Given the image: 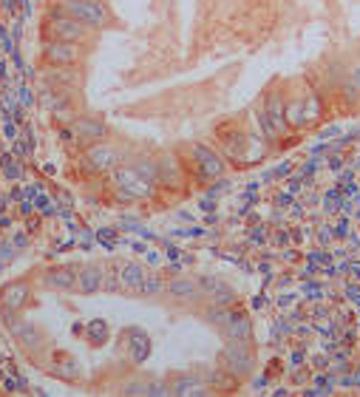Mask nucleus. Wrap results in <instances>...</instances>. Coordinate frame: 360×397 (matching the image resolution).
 <instances>
[{"label":"nucleus","mask_w":360,"mask_h":397,"mask_svg":"<svg viewBox=\"0 0 360 397\" xmlns=\"http://www.w3.org/2000/svg\"><path fill=\"white\" fill-rule=\"evenodd\" d=\"M60 12H65L68 18L86 23L88 29H105L108 20H111L108 6L102 4V0H62Z\"/></svg>","instance_id":"1"},{"label":"nucleus","mask_w":360,"mask_h":397,"mask_svg":"<svg viewBox=\"0 0 360 397\" xmlns=\"http://www.w3.org/2000/svg\"><path fill=\"white\" fill-rule=\"evenodd\" d=\"M46 37L48 40H65V43H83L88 37V26L68 18L65 12H54L46 20Z\"/></svg>","instance_id":"2"},{"label":"nucleus","mask_w":360,"mask_h":397,"mask_svg":"<svg viewBox=\"0 0 360 397\" xmlns=\"http://www.w3.org/2000/svg\"><path fill=\"white\" fill-rule=\"evenodd\" d=\"M43 57L51 69H71L77 65L83 51H80V43H65V40H48L46 48H43Z\"/></svg>","instance_id":"3"},{"label":"nucleus","mask_w":360,"mask_h":397,"mask_svg":"<svg viewBox=\"0 0 360 397\" xmlns=\"http://www.w3.org/2000/svg\"><path fill=\"white\" fill-rule=\"evenodd\" d=\"M114 179H116V187L122 190V196L125 198H148L151 196V182L142 176V173H136L131 165H125V168H116V173H114Z\"/></svg>","instance_id":"4"},{"label":"nucleus","mask_w":360,"mask_h":397,"mask_svg":"<svg viewBox=\"0 0 360 397\" xmlns=\"http://www.w3.org/2000/svg\"><path fill=\"white\" fill-rule=\"evenodd\" d=\"M222 366H225V372H230V375H236V377L250 375V369H253V355H250V349H247L244 344L233 341V344L222 352Z\"/></svg>","instance_id":"5"},{"label":"nucleus","mask_w":360,"mask_h":397,"mask_svg":"<svg viewBox=\"0 0 360 397\" xmlns=\"http://www.w3.org/2000/svg\"><path fill=\"white\" fill-rule=\"evenodd\" d=\"M86 165L91 170H116L119 165V151L108 142H91V148L86 151Z\"/></svg>","instance_id":"6"},{"label":"nucleus","mask_w":360,"mask_h":397,"mask_svg":"<svg viewBox=\"0 0 360 397\" xmlns=\"http://www.w3.org/2000/svg\"><path fill=\"white\" fill-rule=\"evenodd\" d=\"M199 287H201V292L204 295H210V301L215 304V307H230L233 301H236V292L222 281V278H201L199 281Z\"/></svg>","instance_id":"7"},{"label":"nucleus","mask_w":360,"mask_h":397,"mask_svg":"<svg viewBox=\"0 0 360 397\" xmlns=\"http://www.w3.org/2000/svg\"><path fill=\"white\" fill-rule=\"evenodd\" d=\"M145 267L142 264H136V261H125V264H119L116 267V278H119V290H128V292H133L136 295V290H139V284L145 281Z\"/></svg>","instance_id":"8"},{"label":"nucleus","mask_w":360,"mask_h":397,"mask_svg":"<svg viewBox=\"0 0 360 397\" xmlns=\"http://www.w3.org/2000/svg\"><path fill=\"white\" fill-rule=\"evenodd\" d=\"M71 130H74V137H80L83 142H100L105 137V122L94 119V116H83V119L71 122Z\"/></svg>","instance_id":"9"},{"label":"nucleus","mask_w":360,"mask_h":397,"mask_svg":"<svg viewBox=\"0 0 360 397\" xmlns=\"http://www.w3.org/2000/svg\"><path fill=\"white\" fill-rule=\"evenodd\" d=\"M102 267H97V264H88V267L77 270V292L83 295H91V292H100L102 290Z\"/></svg>","instance_id":"10"},{"label":"nucleus","mask_w":360,"mask_h":397,"mask_svg":"<svg viewBox=\"0 0 360 397\" xmlns=\"http://www.w3.org/2000/svg\"><path fill=\"white\" fill-rule=\"evenodd\" d=\"M193 156H196V162H199V170L204 173V176H222L225 173V162L215 156L210 148H204V145H193Z\"/></svg>","instance_id":"11"},{"label":"nucleus","mask_w":360,"mask_h":397,"mask_svg":"<svg viewBox=\"0 0 360 397\" xmlns=\"http://www.w3.org/2000/svg\"><path fill=\"white\" fill-rule=\"evenodd\" d=\"M165 292H171L179 301H193V298L201 295V287H199L196 278H171L168 287H165Z\"/></svg>","instance_id":"12"},{"label":"nucleus","mask_w":360,"mask_h":397,"mask_svg":"<svg viewBox=\"0 0 360 397\" xmlns=\"http://www.w3.org/2000/svg\"><path fill=\"white\" fill-rule=\"evenodd\" d=\"M225 335H227L230 341L247 344V341H250V335H253V326H250L247 315H239V312H233V318H230V321H227V326H225Z\"/></svg>","instance_id":"13"},{"label":"nucleus","mask_w":360,"mask_h":397,"mask_svg":"<svg viewBox=\"0 0 360 397\" xmlns=\"http://www.w3.org/2000/svg\"><path fill=\"white\" fill-rule=\"evenodd\" d=\"M46 287L51 290H74L77 287V270H71V267H57L46 276Z\"/></svg>","instance_id":"14"},{"label":"nucleus","mask_w":360,"mask_h":397,"mask_svg":"<svg viewBox=\"0 0 360 397\" xmlns=\"http://www.w3.org/2000/svg\"><path fill=\"white\" fill-rule=\"evenodd\" d=\"M156 170H159V182H168V184L179 182V176H182V168H179V162L171 154L156 159Z\"/></svg>","instance_id":"15"},{"label":"nucleus","mask_w":360,"mask_h":397,"mask_svg":"<svg viewBox=\"0 0 360 397\" xmlns=\"http://www.w3.org/2000/svg\"><path fill=\"white\" fill-rule=\"evenodd\" d=\"M284 116H286V125H290V128H301V125H307V114H304V97H298V100H290V102H286V108H284Z\"/></svg>","instance_id":"16"},{"label":"nucleus","mask_w":360,"mask_h":397,"mask_svg":"<svg viewBox=\"0 0 360 397\" xmlns=\"http://www.w3.org/2000/svg\"><path fill=\"white\" fill-rule=\"evenodd\" d=\"M26 298H29V287L26 284H12L4 292V307L6 309H20L26 304Z\"/></svg>","instance_id":"17"},{"label":"nucleus","mask_w":360,"mask_h":397,"mask_svg":"<svg viewBox=\"0 0 360 397\" xmlns=\"http://www.w3.org/2000/svg\"><path fill=\"white\" fill-rule=\"evenodd\" d=\"M165 281L159 278V276H145V281L139 284V290H136V295H142V298H156V295H162L165 292Z\"/></svg>","instance_id":"18"},{"label":"nucleus","mask_w":360,"mask_h":397,"mask_svg":"<svg viewBox=\"0 0 360 397\" xmlns=\"http://www.w3.org/2000/svg\"><path fill=\"white\" fill-rule=\"evenodd\" d=\"M343 94H346L352 102L360 100V65H354V69L343 77Z\"/></svg>","instance_id":"19"},{"label":"nucleus","mask_w":360,"mask_h":397,"mask_svg":"<svg viewBox=\"0 0 360 397\" xmlns=\"http://www.w3.org/2000/svg\"><path fill=\"white\" fill-rule=\"evenodd\" d=\"M131 168H133L136 173H142V176H145V179H148L151 184H154V182H159V170H156V159H148V156H145V159H136V162H133Z\"/></svg>","instance_id":"20"},{"label":"nucleus","mask_w":360,"mask_h":397,"mask_svg":"<svg viewBox=\"0 0 360 397\" xmlns=\"http://www.w3.org/2000/svg\"><path fill=\"white\" fill-rule=\"evenodd\" d=\"M230 318H233V312H230L227 307H215L213 312H207V321H210L213 326H219V329H225Z\"/></svg>","instance_id":"21"},{"label":"nucleus","mask_w":360,"mask_h":397,"mask_svg":"<svg viewBox=\"0 0 360 397\" xmlns=\"http://www.w3.org/2000/svg\"><path fill=\"white\" fill-rule=\"evenodd\" d=\"M15 335H18L26 346H34V344H37V332H34V326H32V323H20V326H15Z\"/></svg>","instance_id":"22"}]
</instances>
